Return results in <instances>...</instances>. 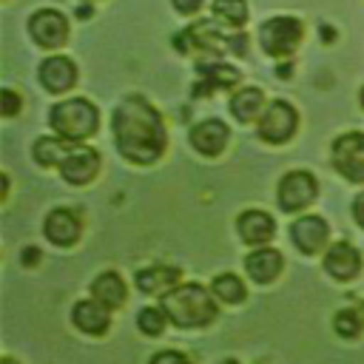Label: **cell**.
<instances>
[{"mask_svg": "<svg viewBox=\"0 0 364 364\" xmlns=\"http://www.w3.org/2000/svg\"><path fill=\"white\" fill-rule=\"evenodd\" d=\"M296 125H299L296 108H293L290 102H284V100H276V102L267 105V111H264L262 119H259V136H262L264 142L282 145V142H287V139L293 136Z\"/></svg>", "mask_w": 364, "mask_h": 364, "instance_id": "obj_7", "label": "cell"}, {"mask_svg": "<svg viewBox=\"0 0 364 364\" xmlns=\"http://www.w3.org/2000/svg\"><path fill=\"white\" fill-rule=\"evenodd\" d=\"M37 262H40V250H37V247H26V250H23V264L31 267V264H37Z\"/></svg>", "mask_w": 364, "mask_h": 364, "instance_id": "obj_31", "label": "cell"}, {"mask_svg": "<svg viewBox=\"0 0 364 364\" xmlns=\"http://www.w3.org/2000/svg\"><path fill=\"white\" fill-rule=\"evenodd\" d=\"M20 105H23V100H20L11 88H6V91H3V114H6V117H14Z\"/></svg>", "mask_w": 364, "mask_h": 364, "instance_id": "obj_28", "label": "cell"}, {"mask_svg": "<svg viewBox=\"0 0 364 364\" xmlns=\"http://www.w3.org/2000/svg\"><path fill=\"white\" fill-rule=\"evenodd\" d=\"M324 270L338 282H350L361 270V256L350 242H336L324 256Z\"/></svg>", "mask_w": 364, "mask_h": 364, "instance_id": "obj_13", "label": "cell"}, {"mask_svg": "<svg viewBox=\"0 0 364 364\" xmlns=\"http://www.w3.org/2000/svg\"><path fill=\"white\" fill-rule=\"evenodd\" d=\"M361 105H364V88H361Z\"/></svg>", "mask_w": 364, "mask_h": 364, "instance_id": "obj_33", "label": "cell"}, {"mask_svg": "<svg viewBox=\"0 0 364 364\" xmlns=\"http://www.w3.org/2000/svg\"><path fill=\"white\" fill-rule=\"evenodd\" d=\"M327 236H330V228H327V222H324L321 216H301V219H296V222L290 225V239H293V245H296L301 253H307V256L318 253V250L327 245Z\"/></svg>", "mask_w": 364, "mask_h": 364, "instance_id": "obj_9", "label": "cell"}, {"mask_svg": "<svg viewBox=\"0 0 364 364\" xmlns=\"http://www.w3.org/2000/svg\"><path fill=\"white\" fill-rule=\"evenodd\" d=\"M46 236L60 245V247H68L80 239V219L68 210V208H57L46 216Z\"/></svg>", "mask_w": 364, "mask_h": 364, "instance_id": "obj_15", "label": "cell"}, {"mask_svg": "<svg viewBox=\"0 0 364 364\" xmlns=\"http://www.w3.org/2000/svg\"><path fill=\"white\" fill-rule=\"evenodd\" d=\"M213 17L219 23L239 28L247 20V3L245 0H213Z\"/></svg>", "mask_w": 364, "mask_h": 364, "instance_id": "obj_23", "label": "cell"}, {"mask_svg": "<svg viewBox=\"0 0 364 364\" xmlns=\"http://www.w3.org/2000/svg\"><path fill=\"white\" fill-rule=\"evenodd\" d=\"M117 148L125 159L148 165L165 151V125L156 108L142 97H125L111 117Z\"/></svg>", "mask_w": 364, "mask_h": 364, "instance_id": "obj_1", "label": "cell"}, {"mask_svg": "<svg viewBox=\"0 0 364 364\" xmlns=\"http://www.w3.org/2000/svg\"><path fill=\"white\" fill-rule=\"evenodd\" d=\"M40 82L46 85V91L51 94H63L77 82V65L68 57H48L40 63Z\"/></svg>", "mask_w": 364, "mask_h": 364, "instance_id": "obj_11", "label": "cell"}, {"mask_svg": "<svg viewBox=\"0 0 364 364\" xmlns=\"http://www.w3.org/2000/svg\"><path fill=\"white\" fill-rule=\"evenodd\" d=\"M236 228H239V236H242L247 245H264V242H270L273 233H276V225H273V219H270L264 210H245V213L239 216Z\"/></svg>", "mask_w": 364, "mask_h": 364, "instance_id": "obj_16", "label": "cell"}, {"mask_svg": "<svg viewBox=\"0 0 364 364\" xmlns=\"http://www.w3.org/2000/svg\"><path fill=\"white\" fill-rule=\"evenodd\" d=\"M165 310H159V307H145V310H139V316H136V324H139V330L145 333V336H159L162 330H165Z\"/></svg>", "mask_w": 364, "mask_h": 364, "instance_id": "obj_25", "label": "cell"}, {"mask_svg": "<svg viewBox=\"0 0 364 364\" xmlns=\"http://www.w3.org/2000/svg\"><path fill=\"white\" fill-rule=\"evenodd\" d=\"M316 193H318V185H316L313 173H307V171H290L279 182V205L287 213L307 208L316 199Z\"/></svg>", "mask_w": 364, "mask_h": 364, "instance_id": "obj_8", "label": "cell"}, {"mask_svg": "<svg viewBox=\"0 0 364 364\" xmlns=\"http://www.w3.org/2000/svg\"><path fill=\"white\" fill-rule=\"evenodd\" d=\"M199 74L205 77V85H196V94H210V88H230L239 82V71L225 63H199Z\"/></svg>", "mask_w": 364, "mask_h": 364, "instance_id": "obj_19", "label": "cell"}, {"mask_svg": "<svg viewBox=\"0 0 364 364\" xmlns=\"http://www.w3.org/2000/svg\"><path fill=\"white\" fill-rule=\"evenodd\" d=\"M228 136H230V131L222 119H205L191 128V145L202 156H219L228 145Z\"/></svg>", "mask_w": 364, "mask_h": 364, "instance_id": "obj_10", "label": "cell"}, {"mask_svg": "<svg viewBox=\"0 0 364 364\" xmlns=\"http://www.w3.org/2000/svg\"><path fill=\"white\" fill-rule=\"evenodd\" d=\"M97 122H100L97 108L82 97L57 102L51 108V128H54V134H60L68 142H80V139L91 136L97 131Z\"/></svg>", "mask_w": 364, "mask_h": 364, "instance_id": "obj_3", "label": "cell"}, {"mask_svg": "<svg viewBox=\"0 0 364 364\" xmlns=\"http://www.w3.org/2000/svg\"><path fill=\"white\" fill-rule=\"evenodd\" d=\"M3 364H14V361H11V358H6V361H3Z\"/></svg>", "mask_w": 364, "mask_h": 364, "instance_id": "obj_32", "label": "cell"}, {"mask_svg": "<svg viewBox=\"0 0 364 364\" xmlns=\"http://www.w3.org/2000/svg\"><path fill=\"white\" fill-rule=\"evenodd\" d=\"M262 102H264L262 91H259L256 85H250V88H242V91L233 94V100H230V111L236 114L239 122H250V119L262 111Z\"/></svg>", "mask_w": 364, "mask_h": 364, "instance_id": "obj_21", "label": "cell"}, {"mask_svg": "<svg viewBox=\"0 0 364 364\" xmlns=\"http://www.w3.org/2000/svg\"><path fill=\"white\" fill-rule=\"evenodd\" d=\"M151 364H191V361L182 353H176V350H165V353H156L151 358Z\"/></svg>", "mask_w": 364, "mask_h": 364, "instance_id": "obj_27", "label": "cell"}, {"mask_svg": "<svg viewBox=\"0 0 364 364\" xmlns=\"http://www.w3.org/2000/svg\"><path fill=\"white\" fill-rule=\"evenodd\" d=\"M28 34L40 48H60L68 40V20L57 9H37L28 17Z\"/></svg>", "mask_w": 364, "mask_h": 364, "instance_id": "obj_6", "label": "cell"}, {"mask_svg": "<svg viewBox=\"0 0 364 364\" xmlns=\"http://www.w3.org/2000/svg\"><path fill=\"white\" fill-rule=\"evenodd\" d=\"M91 293L97 301H102L105 307H119L125 301V282L117 273H100L91 282Z\"/></svg>", "mask_w": 364, "mask_h": 364, "instance_id": "obj_20", "label": "cell"}, {"mask_svg": "<svg viewBox=\"0 0 364 364\" xmlns=\"http://www.w3.org/2000/svg\"><path fill=\"white\" fill-rule=\"evenodd\" d=\"M301 40V23L296 17H270L259 28V43L270 57H287Z\"/></svg>", "mask_w": 364, "mask_h": 364, "instance_id": "obj_4", "label": "cell"}, {"mask_svg": "<svg viewBox=\"0 0 364 364\" xmlns=\"http://www.w3.org/2000/svg\"><path fill=\"white\" fill-rule=\"evenodd\" d=\"M361 321H364V318H361L355 310H338L333 324H336V333H338V336H344V338H355L358 330H361Z\"/></svg>", "mask_w": 364, "mask_h": 364, "instance_id": "obj_26", "label": "cell"}, {"mask_svg": "<svg viewBox=\"0 0 364 364\" xmlns=\"http://www.w3.org/2000/svg\"><path fill=\"white\" fill-rule=\"evenodd\" d=\"M353 216H355V222L364 228V193H358V196L353 199Z\"/></svg>", "mask_w": 364, "mask_h": 364, "instance_id": "obj_30", "label": "cell"}, {"mask_svg": "<svg viewBox=\"0 0 364 364\" xmlns=\"http://www.w3.org/2000/svg\"><path fill=\"white\" fill-rule=\"evenodd\" d=\"M108 310H111V307H105V304L97 301V299H82V301L74 304L71 318H74V324H77L82 333H88V336H102V333L108 330V324H111Z\"/></svg>", "mask_w": 364, "mask_h": 364, "instance_id": "obj_14", "label": "cell"}, {"mask_svg": "<svg viewBox=\"0 0 364 364\" xmlns=\"http://www.w3.org/2000/svg\"><path fill=\"white\" fill-rule=\"evenodd\" d=\"M213 296H219L228 304H239L245 299V284L233 273H222L213 279Z\"/></svg>", "mask_w": 364, "mask_h": 364, "instance_id": "obj_24", "label": "cell"}, {"mask_svg": "<svg viewBox=\"0 0 364 364\" xmlns=\"http://www.w3.org/2000/svg\"><path fill=\"white\" fill-rule=\"evenodd\" d=\"M179 14H196L202 9V0H171Z\"/></svg>", "mask_w": 364, "mask_h": 364, "instance_id": "obj_29", "label": "cell"}, {"mask_svg": "<svg viewBox=\"0 0 364 364\" xmlns=\"http://www.w3.org/2000/svg\"><path fill=\"white\" fill-rule=\"evenodd\" d=\"M136 287L142 293H159V296H165L173 287H179V270L176 267H165V264L145 267V270L136 273Z\"/></svg>", "mask_w": 364, "mask_h": 364, "instance_id": "obj_18", "label": "cell"}, {"mask_svg": "<svg viewBox=\"0 0 364 364\" xmlns=\"http://www.w3.org/2000/svg\"><path fill=\"white\" fill-rule=\"evenodd\" d=\"M97 168H100V154L91 151V148H74V151L60 162V173H63V179L71 182V185H85V182H91L94 173H97Z\"/></svg>", "mask_w": 364, "mask_h": 364, "instance_id": "obj_12", "label": "cell"}, {"mask_svg": "<svg viewBox=\"0 0 364 364\" xmlns=\"http://www.w3.org/2000/svg\"><path fill=\"white\" fill-rule=\"evenodd\" d=\"M65 142H68V139H48V136L37 139V142H34V159H37L40 165H46V168L63 162V159L71 154Z\"/></svg>", "mask_w": 364, "mask_h": 364, "instance_id": "obj_22", "label": "cell"}, {"mask_svg": "<svg viewBox=\"0 0 364 364\" xmlns=\"http://www.w3.org/2000/svg\"><path fill=\"white\" fill-rule=\"evenodd\" d=\"M333 165L350 182H364V134L350 131L333 142Z\"/></svg>", "mask_w": 364, "mask_h": 364, "instance_id": "obj_5", "label": "cell"}, {"mask_svg": "<svg viewBox=\"0 0 364 364\" xmlns=\"http://www.w3.org/2000/svg\"><path fill=\"white\" fill-rule=\"evenodd\" d=\"M245 270L250 273L253 282L267 284V282H273V279L282 273V253H279V250H270V247L253 250V253L245 259Z\"/></svg>", "mask_w": 364, "mask_h": 364, "instance_id": "obj_17", "label": "cell"}, {"mask_svg": "<svg viewBox=\"0 0 364 364\" xmlns=\"http://www.w3.org/2000/svg\"><path fill=\"white\" fill-rule=\"evenodd\" d=\"M162 310L176 327H205L216 318V301L202 284H179L162 296Z\"/></svg>", "mask_w": 364, "mask_h": 364, "instance_id": "obj_2", "label": "cell"}]
</instances>
